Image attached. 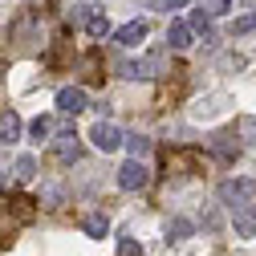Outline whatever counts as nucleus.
<instances>
[{"label":"nucleus","instance_id":"f257e3e1","mask_svg":"<svg viewBox=\"0 0 256 256\" xmlns=\"http://www.w3.org/2000/svg\"><path fill=\"white\" fill-rule=\"evenodd\" d=\"M220 200L232 204V208H248L256 200V183L252 179H224L220 183Z\"/></svg>","mask_w":256,"mask_h":256},{"label":"nucleus","instance_id":"f03ea898","mask_svg":"<svg viewBox=\"0 0 256 256\" xmlns=\"http://www.w3.org/2000/svg\"><path fill=\"white\" fill-rule=\"evenodd\" d=\"M146 183H150V171H146L142 158H130V163L118 167V187L122 191H142Z\"/></svg>","mask_w":256,"mask_h":256},{"label":"nucleus","instance_id":"7ed1b4c3","mask_svg":"<svg viewBox=\"0 0 256 256\" xmlns=\"http://www.w3.org/2000/svg\"><path fill=\"white\" fill-rule=\"evenodd\" d=\"M122 78H158V70H163V57L158 53H146L138 61H122Z\"/></svg>","mask_w":256,"mask_h":256},{"label":"nucleus","instance_id":"20e7f679","mask_svg":"<svg viewBox=\"0 0 256 256\" xmlns=\"http://www.w3.org/2000/svg\"><path fill=\"white\" fill-rule=\"evenodd\" d=\"M90 138H94V146H98V150H106V154L122 146V130H118L114 122H106V118H102V122H94V130H90Z\"/></svg>","mask_w":256,"mask_h":256},{"label":"nucleus","instance_id":"39448f33","mask_svg":"<svg viewBox=\"0 0 256 256\" xmlns=\"http://www.w3.org/2000/svg\"><path fill=\"white\" fill-rule=\"evenodd\" d=\"M90 106L86 98V90L82 86H66V90H57V110H66V114H82Z\"/></svg>","mask_w":256,"mask_h":256},{"label":"nucleus","instance_id":"423d86ee","mask_svg":"<svg viewBox=\"0 0 256 256\" xmlns=\"http://www.w3.org/2000/svg\"><path fill=\"white\" fill-rule=\"evenodd\" d=\"M53 150H57L61 163H78L82 142H78V134H74V130H66V134H57V138H53Z\"/></svg>","mask_w":256,"mask_h":256},{"label":"nucleus","instance_id":"0eeeda50","mask_svg":"<svg viewBox=\"0 0 256 256\" xmlns=\"http://www.w3.org/2000/svg\"><path fill=\"white\" fill-rule=\"evenodd\" d=\"M146 33H150V24H146V20H130V24H122L118 33H114V41H118V45H126V49H130V45H138V41H146Z\"/></svg>","mask_w":256,"mask_h":256},{"label":"nucleus","instance_id":"6e6552de","mask_svg":"<svg viewBox=\"0 0 256 256\" xmlns=\"http://www.w3.org/2000/svg\"><path fill=\"white\" fill-rule=\"evenodd\" d=\"M232 228H236V236H256V212H252V204L248 208H236V216H232Z\"/></svg>","mask_w":256,"mask_h":256},{"label":"nucleus","instance_id":"1a4fd4ad","mask_svg":"<svg viewBox=\"0 0 256 256\" xmlns=\"http://www.w3.org/2000/svg\"><path fill=\"white\" fill-rule=\"evenodd\" d=\"M191 37H196V33H191L187 20H171V24H167V41H171V49H187Z\"/></svg>","mask_w":256,"mask_h":256},{"label":"nucleus","instance_id":"9d476101","mask_svg":"<svg viewBox=\"0 0 256 256\" xmlns=\"http://www.w3.org/2000/svg\"><path fill=\"white\" fill-rule=\"evenodd\" d=\"M20 138V118L8 110V114H0V146H12Z\"/></svg>","mask_w":256,"mask_h":256},{"label":"nucleus","instance_id":"9b49d317","mask_svg":"<svg viewBox=\"0 0 256 256\" xmlns=\"http://www.w3.org/2000/svg\"><path fill=\"white\" fill-rule=\"evenodd\" d=\"M86 236H94V240H106V232H110V220L102 216V212H94V216H86Z\"/></svg>","mask_w":256,"mask_h":256},{"label":"nucleus","instance_id":"f8f14e48","mask_svg":"<svg viewBox=\"0 0 256 256\" xmlns=\"http://www.w3.org/2000/svg\"><path fill=\"white\" fill-rule=\"evenodd\" d=\"M187 24H191V33H200L204 41H212V16H208L204 8H196V12H191V16H187Z\"/></svg>","mask_w":256,"mask_h":256},{"label":"nucleus","instance_id":"ddd939ff","mask_svg":"<svg viewBox=\"0 0 256 256\" xmlns=\"http://www.w3.org/2000/svg\"><path fill=\"white\" fill-rule=\"evenodd\" d=\"M191 232H196V224H191V220H183V216L167 220V240H187Z\"/></svg>","mask_w":256,"mask_h":256},{"label":"nucleus","instance_id":"4468645a","mask_svg":"<svg viewBox=\"0 0 256 256\" xmlns=\"http://www.w3.org/2000/svg\"><path fill=\"white\" fill-rule=\"evenodd\" d=\"M122 146L130 150V158H142V154L150 150V138H142V134H122Z\"/></svg>","mask_w":256,"mask_h":256},{"label":"nucleus","instance_id":"2eb2a0df","mask_svg":"<svg viewBox=\"0 0 256 256\" xmlns=\"http://www.w3.org/2000/svg\"><path fill=\"white\" fill-rule=\"evenodd\" d=\"M28 134H33L37 142H45V138L53 134V122H49L45 114H41V118H33V122H28Z\"/></svg>","mask_w":256,"mask_h":256},{"label":"nucleus","instance_id":"dca6fc26","mask_svg":"<svg viewBox=\"0 0 256 256\" xmlns=\"http://www.w3.org/2000/svg\"><path fill=\"white\" fill-rule=\"evenodd\" d=\"M228 33H232V37H244V33H256V12H252V16H236V20L228 24Z\"/></svg>","mask_w":256,"mask_h":256},{"label":"nucleus","instance_id":"f3484780","mask_svg":"<svg viewBox=\"0 0 256 256\" xmlns=\"http://www.w3.org/2000/svg\"><path fill=\"white\" fill-rule=\"evenodd\" d=\"M200 8L208 16H224V12H232V0H200Z\"/></svg>","mask_w":256,"mask_h":256},{"label":"nucleus","instance_id":"a211bd4d","mask_svg":"<svg viewBox=\"0 0 256 256\" xmlns=\"http://www.w3.org/2000/svg\"><path fill=\"white\" fill-rule=\"evenodd\" d=\"M16 175H20V179H33V175H37V158H33V154H20V158H16Z\"/></svg>","mask_w":256,"mask_h":256},{"label":"nucleus","instance_id":"6ab92c4d","mask_svg":"<svg viewBox=\"0 0 256 256\" xmlns=\"http://www.w3.org/2000/svg\"><path fill=\"white\" fill-rule=\"evenodd\" d=\"M86 28H90V37H106V33H110V20H106V16H90Z\"/></svg>","mask_w":256,"mask_h":256},{"label":"nucleus","instance_id":"aec40b11","mask_svg":"<svg viewBox=\"0 0 256 256\" xmlns=\"http://www.w3.org/2000/svg\"><path fill=\"white\" fill-rule=\"evenodd\" d=\"M118 256H142V244H138V240H130V236H126V240L118 244Z\"/></svg>","mask_w":256,"mask_h":256},{"label":"nucleus","instance_id":"412c9836","mask_svg":"<svg viewBox=\"0 0 256 256\" xmlns=\"http://www.w3.org/2000/svg\"><path fill=\"white\" fill-rule=\"evenodd\" d=\"M240 134H244V138L256 146V118H240Z\"/></svg>","mask_w":256,"mask_h":256},{"label":"nucleus","instance_id":"4be33fe9","mask_svg":"<svg viewBox=\"0 0 256 256\" xmlns=\"http://www.w3.org/2000/svg\"><path fill=\"white\" fill-rule=\"evenodd\" d=\"M90 16H94V12H90V4H74V12H70V20H74V24H86Z\"/></svg>","mask_w":256,"mask_h":256},{"label":"nucleus","instance_id":"5701e85b","mask_svg":"<svg viewBox=\"0 0 256 256\" xmlns=\"http://www.w3.org/2000/svg\"><path fill=\"white\" fill-rule=\"evenodd\" d=\"M154 4H158V8H183L187 0H154Z\"/></svg>","mask_w":256,"mask_h":256},{"label":"nucleus","instance_id":"b1692460","mask_svg":"<svg viewBox=\"0 0 256 256\" xmlns=\"http://www.w3.org/2000/svg\"><path fill=\"white\" fill-rule=\"evenodd\" d=\"M0 187H4V175H0Z\"/></svg>","mask_w":256,"mask_h":256}]
</instances>
